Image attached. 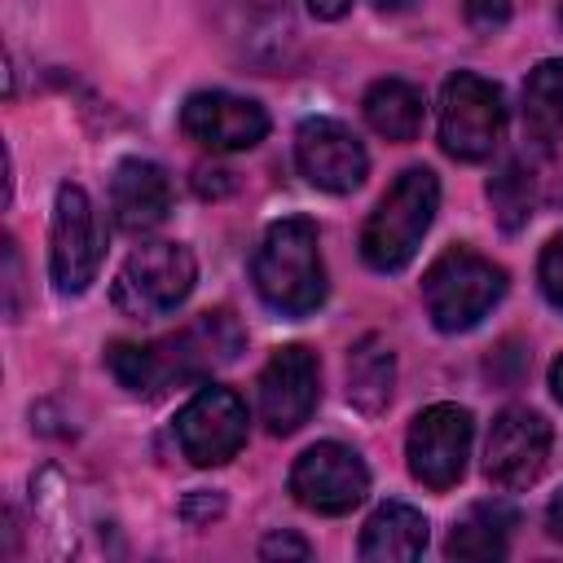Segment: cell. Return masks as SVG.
<instances>
[{
	"mask_svg": "<svg viewBox=\"0 0 563 563\" xmlns=\"http://www.w3.org/2000/svg\"><path fill=\"white\" fill-rule=\"evenodd\" d=\"M255 295L282 317H308L325 303V264L317 224L303 216H286L264 229L251 260Z\"/></svg>",
	"mask_w": 563,
	"mask_h": 563,
	"instance_id": "1",
	"label": "cell"
},
{
	"mask_svg": "<svg viewBox=\"0 0 563 563\" xmlns=\"http://www.w3.org/2000/svg\"><path fill=\"white\" fill-rule=\"evenodd\" d=\"M440 211V180L431 167H405L361 229V260L374 273H400Z\"/></svg>",
	"mask_w": 563,
	"mask_h": 563,
	"instance_id": "2",
	"label": "cell"
},
{
	"mask_svg": "<svg viewBox=\"0 0 563 563\" xmlns=\"http://www.w3.org/2000/svg\"><path fill=\"white\" fill-rule=\"evenodd\" d=\"M506 295V268L484 260L471 246H449L422 277V303L435 330L462 334L475 330Z\"/></svg>",
	"mask_w": 563,
	"mask_h": 563,
	"instance_id": "3",
	"label": "cell"
},
{
	"mask_svg": "<svg viewBox=\"0 0 563 563\" xmlns=\"http://www.w3.org/2000/svg\"><path fill=\"white\" fill-rule=\"evenodd\" d=\"M194 282H198V260L185 242H145L123 260L114 277V308L136 321L172 317L189 299Z\"/></svg>",
	"mask_w": 563,
	"mask_h": 563,
	"instance_id": "4",
	"label": "cell"
},
{
	"mask_svg": "<svg viewBox=\"0 0 563 563\" xmlns=\"http://www.w3.org/2000/svg\"><path fill=\"white\" fill-rule=\"evenodd\" d=\"M506 132V97L475 70H453L440 88V145L462 163H484Z\"/></svg>",
	"mask_w": 563,
	"mask_h": 563,
	"instance_id": "5",
	"label": "cell"
},
{
	"mask_svg": "<svg viewBox=\"0 0 563 563\" xmlns=\"http://www.w3.org/2000/svg\"><path fill=\"white\" fill-rule=\"evenodd\" d=\"M471 435H475V418L462 405H427L405 435V457H409V475L431 488L444 493L466 475V457H471Z\"/></svg>",
	"mask_w": 563,
	"mask_h": 563,
	"instance_id": "6",
	"label": "cell"
},
{
	"mask_svg": "<svg viewBox=\"0 0 563 563\" xmlns=\"http://www.w3.org/2000/svg\"><path fill=\"white\" fill-rule=\"evenodd\" d=\"M106 255L101 220L92 198L79 185H62L53 202V229H48V273L62 295H79L92 286Z\"/></svg>",
	"mask_w": 563,
	"mask_h": 563,
	"instance_id": "7",
	"label": "cell"
},
{
	"mask_svg": "<svg viewBox=\"0 0 563 563\" xmlns=\"http://www.w3.org/2000/svg\"><path fill=\"white\" fill-rule=\"evenodd\" d=\"M290 493L303 510L317 515H347L352 506L365 501L369 493V471L361 462L356 449L339 444V440H321L312 449H303L290 466Z\"/></svg>",
	"mask_w": 563,
	"mask_h": 563,
	"instance_id": "8",
	"label": "cell"
},
{
	"mask_svg": "<svg viewBox=\"0 0 563 563\" xmlns=\"http://www.w3.org/2000/svg\"><path fill=\"white\" fill-rule=\"evenodd\" d=\"M176 444L194 466H220L246 444V405L229 387H198L176 413Z\"/></svg>",
	"mask_w": 563,
	"mask_h": 563,
	"instance_id": "9",
	"label": "cell"
},
{
	"mask_svg": "<svg viewBox=\"0 0 563 563\" xmlns=\"http://www.w3.org/2000/svg\"><path fill=\"white\" fill-rule=\"evenodd\" d=\"M260 418L273 435L299 431L321 400V361L303 343H286L260 369Z\"/></svg>",
	"mask_w": 563,
	"mask_h": 563,
	"instance_id": "10",
	"label": "cell"
},
{
	"mask_svg": "<svg viewBox=\"0 0 563 563\" xmlns=\"http://www.w3.org/2000/svg\"><path fill=\"white\" fill-rule=\"evenodd\" d=\"M545 457H550V422L537 409L510 405L493 418V431L484 444V475L493 479V488L519 493L537 484L545 471Z\"/></svg>",
	"mask_w": 563,
	"mask_h": 563,
	"instance_id": "11",
	"label": "cell"
},
{
	"mask_svg": "<svg viewBox=\"0 0 563 563\" xmlns=\"http://www.w3.org/2000/svg\"><path fill=\"white\" fill-rule=\"evenodd\" d=\"M295 167L308 185L325 194H352L369 176V154L361 136L339 119H303L295 132Z\"/></svg>",
	"mask_w": 563,
	"mask_h": 563,
	"instance_id": "12",
	"label": "cell"
},
{
	"mask_svg": "<svg viewBox=\"0 0 563 563\" xmlns=\"http://www.w3.org/2000/svg\"><path fill=\"white\" fill-rule=\"evenodd\" d=\"M180 132L189 141H198L211 154H238V150H255L268 136V114L260 101L238 97V92H194L180 106Z\"/></svg>",
	"mask_w": 563,
	"mask_h": 563,
	"instance_id": "13",
	"label": "cell"
},
{
	"mask_svg": "<svg viewBox=\"0 0 563 563\" xmlns=\"http://www.w3.org/2000/svg\"><path fill=\"white\" fill-rule=\"evenodd\" d=\"M158 347V365H163V383H198L211 369L238 361L242 352V325L233 321V312L216 308L194 317L185 330H176L172 339L154 343Z\"/></svg>",
	"mask_w": 563,
	"mask_h": 563,
	"instance_id": "14",
	"label": "cell"
},
{
	"mask_svg": "<svg viewBox=\"0 0 563 563\" xmlns=\"http://www.w3.org/2000/svg\"><path fill=\"white\" fill-rule=\"evenodd\" d=\"M110 211L123 233H150L172 211V180L150 158H123L110 176Z\"/></svg>",
	"mask_w": 563,
	"mask_h": 563,
	"instance_id": "15",
	"label": "cell"
},
{
	"mask_svg": "<svg viewBox=\"0 0 563 563\" xmlns=\"http://www.w3.org/2000/svg\"><path fill=\"white\" fill-rule=\"evenodd\" d=\"M224 31L251 62H277L295 35L286 0H220Z\"/></svg>",
	"mask_w": 563,
	"mask_h": 563,
	"instance_id": "16",
	"label": "cell"
},
{
	"mask_svg": "<svg viewBox=\"0 0 563 563\" xmlns=\"http://www.w3.org/2000/svg\"><path fill=\"white\" fill-rule=\"evenodd\" d=\"M356 550L369 563H409L427 550V515L405 501H387L365 519Z\"/></svg>",
	"mask_w": 563,
	"mask_h": 563,
	"instance_id": "17",
	"label": "cell"
},
{
	"mask_svg": "<svg viewBox=\"0 0 563 563\" xmlns=\"http://www.w3.org/2000/svg\"><path fill=\"white\" fill-rule=\"evenodd\" d=\"M396 391V356L383 334H361L347 352V400L365 418H378Z\"/></svg>",
	"mask_w": 563,
	"mask_h": 563,
	"instance_id": "18",
	"label": "cell"
},
{
	"mask_svg": "<svg viewBox=\"0 0 563 563\" xmlns=\"http://www.w3.org/2000/svg\"><path fill=\"white\" fill-rule=\"evenodd\" d=\"M361 110H365V123L378 132V136H387V141H413L418 132H422V119H427V101H422V88L418 84H409V79H378V84H369V92H365V101H361Z\"/></svg>",
	"mask_w": 563,
	"mask_h": 563,
	"instance_id": "19",
	"label": "cell"
},
{
	"mask_svg": "<svg viewBox=\"0 0 563 563\" xmlns=\"http://www.w3.org/2000/svg\"><path fill=\"white\" fill-rule=\"evenodd\" d=\"M510 528H515V510L510 506L479 501L457 519V528L449 532L444 550H449V559H501Z\"/></svg>",
	"mask_w": 563,
	"mask_h": 563,
	"instance_id": "20",
	"label": "cell"
},
{
	"mask_svg": "<svg viewBox=\"0 0 563 563\" xmlns=\"http://www.w3.org/2000/svg\"><path fill=\"white\" fill-rule=\"evenodd\" d=\"M523 123L541 145L563 136V62H541L523 79Z\"/></svg>",
	"mask_w": 563,
	"mask_h": 563,
	"instance_id": "21",
	"label": "cell"
},
{
	"mask_svg": "<svg viewBox=\"0 0 563 563\" xmlns=\"http://www.w3.org/2000/svg\"><path fill=\"white\" fill-rule=\"evenodd\" d=\"M488 202H493L497 224L506 233H519L532 220V207H537V180H532V172L519 158L501 163V172L488 180Z\"/></svg>",
	"mask_w": 563,
	"mask_h": 563,
	"instance_id": "22",
	"label": "cell"
},
{
	"mask_svg": "<svg viewBox=\"0 0 563 563\" xmlns=\"http://www.w3.org/2000/svg\"><path fill=\"white\" fill-rule=\"evenodd\" d=\"M106 365L119 378V387H128L132 396H158L167 387L154 343H128V339H119V343L106 347Z\"/></svg>",
	"mask_w": 563,
	"mask_h": 563,
	"instance_id": "23",
	"label": "cell"
},
{
	"mask_svg": "<svg viewBox=\"0 0 563 563\" xmlns=\"http://www.w3.org/2000/svg\"><path fill=\"white\" fill-rule=\"evenodd\" d=\"M510 9H515V0H462V13L471 22V31H479V35L501 31L510 22Z\"/></svg>",
	"mask_w": 563,
	"mask_h": 563,
	"instance_id": "24",
	"label": "cell"
},
{
	"mask_svg": "<svg viewBox=\"0 0 563 563\" xmlns=\"http://www.w3.org/2000/svg\"><path fill=\"white\" fill-rule=\"evenodd\" d=\"M541 290H545V299L563 312V233H554L550 242H545V251H541Z\"/></svg>",
	"mask_w": 563,
	"mask_h": 563,
	"instance_id": "25",
	"label": "cell"
},
{
	"mask_svg": "<svg viewBox=\"0 0 563 563\" xmlns=\"http://www.w3.org/2000/svg\"><path fill=\"white\" fill-rule=\"evenodd\" d=\"M4 312H9V321H18V312H22V255H18L13 238L4 242Z\"/></svg>",
	"mask_w": 563,
	"mask_h": 563,
	"instance_id": "26",
	"label": "cell"
},
{
	"mask_svg": "<svg viewBox=\"0 0 563 563\" xmlns=\"http://www.w3.org/2000/svg\"><path fill=\"white\" fill-rule=\"evenodd\" d=\"M260 554H264V559H308L312 545H308L303 537H295V532H268V537L260 541Z\"/></svg>",
	"mask_w": 563,
	"mask_h": 563,
	"instance_id": "27",
	"label": "cell"
},
{
	"mask_svg": "<svg viewBox=\"0 0 563 563\" xmlns=\"http://www.w3.org/2000/svg\"><path fill=\"white\" fill-rule=\"evenodd\" d=\"M308 9H312L317 18H325V22H334V18H343V13L352 9V0H308Z\"/></svg>",
	"mask_w": 563,
	"mask_h": 563,
	"instance_id": "28",
	"label": "cell"
},
{
	"mask_svg": "<svg viewBox=\"0 0 563 563\" xmlns=\"http://www.w3.org/2000/svg\"><path fill=\"white\" fill-rule=\"evenodd\" d=\"M545 523H550V532L563 541V488L550 497V506H545Z\"/></svg>",
	"mask_w": 563,
	"mask_h": 563,
	"instance_id": "29",
	"label": "cell"
},
{
	"mask_svg": "<svg viewBox=\"0 0 563 563\" xmlns=\"http://www.w3.org/2000/svg\"><path fill=\"white\" fill-rule=\"evenodd\" d=\"M550 387H554V400L563 405V356L550 365Z\"/></svg>",
	"mask_w": 563,
	"mask_h": 563,
	"instance_id": "30",
	"label": "cell"
},
{
	"mask_svg": "<svg viewBox=\"0 0 563 563\" xmlns=\"http://www.w3.org/2000/svg\"><path fill=\"white\" fill-rule=\"evenodd\" d=\"M374 4H378L383 13H400V9H409L413 0H374Z\"/></svg>",
	"mask_w": 563,
	"mask_h": 563,
	"instance_id": "31",
	"label": "cell"
},
{
	"mask_svg": "<svg viewBox=\"0 0 563 563\" xmlns=\"http://www.w3.org/2000/svg\"><path fill=\"white\" fill-rule=\"evenodd\" d=\"M559 22H563V0H559Z\"/></svg>",
	"mask_w": 563,
	"mask_h": 563,
	"instance_id": "32",
	"label": "cell"
}]
</instances>
